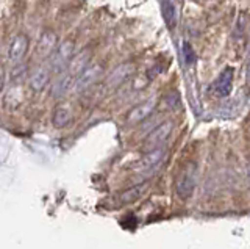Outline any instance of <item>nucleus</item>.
<instances>
[{
  "instance_id": "1",
  "label": "nucleus",
  "mask_w": 250,
  "mask_h": 249,
  "mask_svg": "<svg viewBox=\"0 0 250 249\" xmlns=\"http://www.w3.org/2000/svg\"><path fill=\"white\" fill-rule=\"evenodd\" d=\"M195 182H197V168H195L194 163H188L185 169L178 174L177 183H175L178 198H182V199L189 198L194 193Z\"/></svg>"
},
{
  "instance_id": "2",
  "label": "nucleus",
  "mask_w": 250,
  "mask_h": 249,
  "mask_svg": "<svg viewBox=\"0 0 250 249\" xmlns=\"http://www.w3.org/2000/svg\"><path fill=\"white\" fill-rule=\"evenodd\" d=\"M74 52H75L74 41L67 40L64 43H61L52 55V61H50L52 71L57 72V74L64 72L69 66V63H70V60H72V57H74Z\"/></svg>"
},
{
  "instance_id": "3",
  "label": "nucleus",
  "mask_w": 250,
  "mask_h": 249,
  "mask_svg": "<svg viewBox=\"0 0 250 249\" xmlns=\"http://www.w3.org/2000/svg\"><path fill=\"white\" fill-rule=\"evenodd\" d=\"M102 74H104V68H102L100 65H91V66H88L75 79V83H74L75 91L77 92H83L88 88H91L92 85L100 79Z\"/></svg>"
},
{
  "instance_id": "4",
  "label": "nucleus",
  "mask_w": 250,
  "mask_h": 249,
  "mask_svg": "<svg viewBox=\"0 0 250 249\" xmlns=\"http://www.w3.org/2000/svg\"><path fill=\"white\" fill-rule=\"evenodd\" d=\"M172 130H174V122L172 121H164L163 124H160L158 127L153 129L150 132V135L147 136L146 146L148 149H156V147H163V144L167 141V138L170 136Z\"/></svg>"
},
{
  "instance_id": "5",
  "label": "nucleus",
  "mask_w": 250,
  "mask_h": 249,
  "mask_svg": "<svg viewBox=\"0 0 250 249\" xmlns=\"http://www.w3.org/2000/svg\"><path fill=\"white\" fill-rule=\"evenodd\" d=\"M58 38L57 33H53L52 30H45L42 32L41 38H39L38 45H36V55L41 58H47L53 55V52L58 47Z\"/></svg>"
},
{
  "instance_id": "6",
  "label": "nucleus",
  "mask_w": 250,
  "mask_h": 249,
  "mask_svg": "<svg viewBox=\"0 0 250 249\" xmlns=\"http://www.w3.org/2000/svg\"><path fill=\"white\" fill-rule=\"evenodd\" d=\"M155 107H156V97H150V99H147L146 102L136 105L128 113V116H127L128 124H139V122H143L146 118H148V116L152 114V112L155 110Z\"/></svg>"
},
{
  "instance_id": "7",
  "label": "nucleus",
  "mask_w": 250,
  "mask_h": 249,
  "mask_svg": "<svg viewBox=\"0 0 250 249\" xmlns=\"http://www.w3.org/2000/svg\"><path fill=\"white\" fill-rule=\"evenodd\" d=\"M49 82H50V71L44 66H38L30 72L28 83H30V88L35 92L44 91L47 88V85H49Z\"/></svg>"
},
{
  "instance_id": "8",
  "label": "nucleus",
  "mask_w": 250,
  "mask_h": 249,
  "mask_svg": "<svg viewBox=\"0 0 250 249\" xmlns=\"http://www.w3.org/2000/svg\"><path fill=\"white\" fill-rule=\"evenodd\" d=\"M133 72H135V66L130 65V63H125V65L117 66L114 71L108 75L106 87L108 88H117L119 85H122L125 80H127Z\"/></svg>"
},
{
  "instance_id": "9",
  "label": "nucleus",
  "mask_w": 250,
  "mask_h": 249,
  "mask_svg": "<svg viewBox=\"0 0 250 249\" xmlns=\"http://www.w3.org/2000/svg\"><path fill=\"white\" fill-rule=\"evenodd\" d=\"M28 50V38L25 35H18L13 40L10 50H8V57H10V61L18 65L19 61L25 57V53Z\"/></svg>"
},
{
  "instance_id": "10",
  "label": "nucleus",
  "mask_w": 250,
  "mask_h": 249,
  "mask_svg": "<svg viewBox=\"0 0 250 249\" xmlns=\"http://www.w3.org/2000/svg\"><path fill=\"white\" fill-rule=\"evenodd\" d=\"M89 58H91V52L89 50H82L78 55H74L72 60H70V63L67 66V74H70L77 79L78 75H80L86 68H88V63H89Z\"/></svg>"
},
{
  "instance_id": "11",
  "label": "nucleus",
  "mask_w": 250,
  "mask_h": 249,
  "mask_svg": "<svg viewBox=\"0 0 250 249\" xmlns=\"http://www.w3.org/2000/svg\"><path fill=\"white\" fill-rule=\"evenodd\" d=\"M164 157H166V147H156V149H152L150 152H147L144 155V158L141 160L139 166L143 171H150L156 166H160Z\"/></svg>"
},
{
  "instance_id": "12",
  "label": "nucleus",
  "mask_w": 250,
  "mask_h": 249,
  "mask_svg": "<svg viewBox=\"0 0 250 249\" xmlns=\"http://www.w3.org/2000/svg\"><path fill=\"white\" fill-rule=\"evenodd\" d=\"M233 74H234L233 68H225L222 74L217 77V80L214 83V91L217 96L225 97L230 94L231 85H233Z\"/></svg>"
},
{
  "instance_id": "13",
  "label": "nucleus",
  "mask_w": 250,
  "mask_h": 249,
  "mask_svg": "<svg viewBox=\"0 0 250 249\" xmlns=\"http://www.w3.org/2000/svg\"><path fill=\"white\" fill-rule=\"evenodd\" d=\"M72 85H74V77L64 71L62 74H60V77L57 80H55L53 87H52V96L53 97H62L70 90Z\"/></svg>"
},
{
  "instance_id": "14",
  "label": "nucleus",
  "mask_w": 250,
  "mask_h": 249,
  "mask_svg": "<svg viewBox=\"0 0 250 249\" xmlns=\"http://www.w3.org/2000/svg\"><path fill=\"white\" fill-rule=\"evenodd\" d=\"M70 121H72V114H70V110L66 107H57L52 116V124L57 129H64L67 127Z\"/></svg>"
},
{
  "instance_id": "15",
  "label": "nucleus",
  "mask_w": 250,
  "mask_h": 249,
  "mask_svg": "<svg viewBox=\"0 0 250 249\" xmlns=\"http://www.w3.org/2000/svg\"><path fill=\"white\" fill-rule=\"evenodd\" d=\"M161 11H163V18L166 21V24L169 28H174L177 25V13H175V6L170 0H163L161 3Z\"/></svg>"
},
{
  "instance_id": "16",
  "label": "nucleus",
  "mask_w": 250,
  "mask_h": 249,
  "mask_svg": "<svg viewBox=\"0 0 250 249\" xmlns=\"http://www.w3.org/2000/svg\"><path fill=\"white\" fill-rule=\"evenodd\" d=\"M143 191H144V185H136V186H133V188L124 191L121 194V201L122 202H133L143 194Z\"/></svg>"
},
{
  "instance_id": "17",
  "label": "nucleus",
  "mask_w": 250,
  "mask_h": 249,
  "mask_svg": "<svg viewBox=\"0 0 250 249\" xmlns=\"http://www.w3.org/2000/svg\"><path fill=\"white\" fill-rule=\"evenodd\" d=\"M182 50H183V60H185V63L188 66H191L194 65V61H195V50L192 49V45L185 41L183 45H182Z\"/></svg>"
},
{
  "instance_id": "18",
  "label": "nucleus",
  "mask_w": 250,
  "mask_h": 249,
  "mask_svg": "<svg viewBox=\"0 0 250 249\" xmlns=\"http://www.w3.org/2000/svg\"><path fill=\"white\" fill-rule=\"evenodd\" d=\"M25 74V68L23 66H19V69H13V72H11V79L16 80V79H21V77Z\"/></svg>"
},
{
  "instance_id": "19",
  "label": "nucleus",
  "mask_w": 250,
  "mask_h": 249,
  "mask_svg": "<svg viewBox=\"0 0 250 249\" xmlns=\"http://www.w3.org/2000/svg\"><path fill=\"white\" fill-rule=\"evenodd\" d=\"M3 82H5V72H3V69L0 68V91L3 88Z\"/></svg>"
},
{
  "instance_id": "20",
  "label": "nucleus",
  "mask_w": 250,
  "mask_h": 249,
  "mask_svg": "<svg viewBox=\"0 0 250 249\" xmlns=\"http://www.w3.org/2000/svg\"><path fill=\"white\" fill-rule=\"evenodd\" d=\"M247 177H249V183H250V163L247 165Z\"/></svg>"
},
{
  "instance_id": "21",
  "label": "nucleus",
  "mask_w": 250,
  "mask_h": 249,
  "mask_svg": "<svg viewBox=\"0 0 250 249\" xmlns=\"http://www.w3.org/2000/svg\"><path fill=\"white\" fill-rule=\"evenodd\" d=\"M249 77H250V68H249Z\"/></svg>"
}]
</instances>
